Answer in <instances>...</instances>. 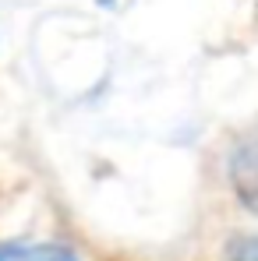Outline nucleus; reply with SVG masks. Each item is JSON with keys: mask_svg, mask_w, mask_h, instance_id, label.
<instances>
[{"mask_svg": "<svg viewBox=\"0 0 258 261\" xmlns=\"http://www.w3.org/2000/svg\"><path fill=\"white\" fill-rule=\"evenodd\" d=\"M226 180H230L233 198L258 216V127L244 130L233 141L226 155Z\"/></svg>", "mask_w": 258, "mask_h": 261, "instance_id": "f257e3e1", "label": "nucleus"}, {"mask_svg": "<svg viewBox=\"0 0 258 261\" xmlns=\"http://www.w3.org/2000/svg\"><path fill=\"white\" fill-rule=\"evenodd\" d=\"M0 261H78V258L57 244H7V247H0Z\"/></svg>", "mask_w": 258, "mask_h": 261, "instance_id": "f03ea898", "label": "nucleus"}, {"mask_svg": "<svg viewBox=\"0 0 258 261\" xmlns=\"http://www.w3.org/2000/svg\"><path fill=\"white\" fill-rule=\"evenodd\" d=\"M223 261H258V233H241L226 244Z\"/></svg>", "mask_w": 258, "mask_h": 261, "instance_id": "7ed1b4c3", "label": "nucleus"}]
</instances>
